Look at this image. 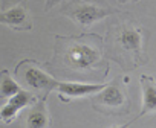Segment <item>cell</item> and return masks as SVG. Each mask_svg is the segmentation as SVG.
I'll return each mask as SVG.
<instances>
[{
	"label": "cell",
	"instance_id": "1",
	"mask_svg": "<svg viewBox=\"0 0 156 128\" xmlns=\"http://www.w3.org/2000/svg\"><path fill=\"white\" fill-rule=\"evenodd\" d=\"M52 75L60 78H83L84 73L104 70L110 66L104 56L103 37L97 34H83L73 37L55 35L54 55L43 64Z\"/></svg>",
	"mask_w": 156,
	"mask_h": 128
},
{
	"label": "cell",
	"instance_id": "2",
	"mask_svg": "<svg viewBox=\"0 0 156 128\" xmlns=\"http://www.w3.org/2000/svg\"><path fill=\"white\" fill-rule=\"evenodd\" d=\"M147 31L129 14H122L106 31L104 56L107 61L119 64L124 73L135 70L148 62L145 50Z\"/></svg>",
	"mask_w": 156,
	"mask_h": 128
},
{
	"label": "cell",
	"instance_id": "3",
	"mask_svg": "<svg viewBox=\"0 0 156 128\" xmlns=\"http://www.w3.org/2000/svg\"><path fill=\"white\" fill-rule=\"evenodd\" d=\"M127 76H116L109 84L90 95L92 108L104 116H124L130 111L127 95Z\"/></svg>",
	"mask_w": 156,
	"mask_h": 128
},
{
	"label": "cell",
	"instance_id": "4",
	"mask_svg": "<svg viewBox=\"0 0 156 128\" xmlns=\"http://www.w3.org/2000/svg\"><path fill=\"white\" fill-rule=\"evenodd\" d=\"M14 76L17 79V84L23 86V90L32 93L37 101H46L49 93L55 90L60 83V79L46 73L43 70V66L35 59L20 61L16 66Z\"/></svg>",
	"mask_w": 156,
	"mask_h": 128
},
{
	"label": "cell",
	"instance_id": "5",
	"mask_svg": "<svg viewBox=\"0 0 156 128\" xmlns=\"http://www.w3.org/2000/svg\"><path fill=\"white\" fill-rule=\"evenodd\" d=\"M116 12L118 11L115 8L106 6L100 2H89V0H72L61 6V14L69 17L83 32L97 22Z\"/></svg>",
	"mask_w": 156,
	"mask_h": 128
},
{
	"label": "cell",
	"instance_id": "6",
	"mask_svg": "<svg viewBox=\"0 0 156 128\" xmlns=\"http://www.w3.org/2000/svg\"><path fill=\"white\" fill-rule=\"evenodd\" d=\"M8 99L9 101L3 105L2 110H0V122H3V123H11L17 117L20 110H23V108L32 105L34 102H37V98L32 93H29L28 90H23V89H20L14 96H11Z\"/></svg>",
	"mask_w": 156,
	"mask_h": 128
},
{
	"label": "cell",
	"instance_id": "7",
	"mask_svg": "<svg viewBox=\"0 0 156 128\" xmlns=\"http://www.w3.org/2000/svg\"><path fill=\"white\" fill-rule=\"evenodd\" d=\"M0 23L14 31H31L34 26L31 15L23 5H16L2 11L0 12Z\"/></svg>",
	"mask_w": 156,
	"mask_h": 128
},
{
	"label": "cell",
	"instance_id": "8",
	"mask_svg": "<svg viewBox=\"0 0 156 128\" xmlns=\"http://www.w3.org/2000/svg\"><path fill=\"white\" fill-rule=\"evenodd\" d=\"M104 84H83V83H66L60 81L55 90L58 92V98L61 102H69L70 99H76L81 96H90L92 93L101 90Z\"/></svg>",
	"mask_w": 156,
	"mask_h": 128
},
{
	"label": "cell",
	"instance_id": "9",
	"mask_svg": "<svg viewBox=\"0 0 156 128\" xmlns=\"http://www.w3.org/2000/svg\"><path fill=\"white\" fill-rule=\"evenodd\" d=\"M52 125V117L48 110L46 101H37L32 105H29L23 128H51Z\"/></svg>",
	"mask_w": 156,
	"mask_h": 128
},
{
	"label": "cell",
	"instance_id": "10",
	"mask_svg": "<svg viewBox=\"0 0 156 128\" xmlns=\"http://www.w3.org/2000/svg\"><path fill=\"white\" fill-rule=\"evenodd\" d=\"M139 83H141V90H142V107L136 116L142 117L145 114L153 113L156 108V86H154L153 76L150 75H141Z\"/></svg>",
	"mask_w": 156,
	"mask_h": 128
},
{
	"label": "cell",
	"instance_id": "11",
	"mask_svg": "<svg viewBox=\"0 0 156 128\" xmlns=\"http://www.w3.org/2000/svg\"><path fill=\"white\" fill-rule=\"evenodd\" d=\"M19 90H20V86L9 75V72L6 69L0 70V98H2V99H8V98L14 96Z\"/></svg>",
	"mask_w": 156,
	"mask_h": 128
},
{
	"label": "cell",
	"instance_id": "12",
	"mask_svg": "<svg viewBox=\"0 0 156 128\" xmlns=\"http://www.w3.org/2000/svg\"><path fill=\"white\" fill-rule=\"evenodd\" d=\"M26 0H2V5H0V8H2V11L11 8V6H16V5H22L25 3Z\"/></svg>",
	"mask_w": 156,
	"mask_h": 128
},
{
	"label": "cell",
	"instance_id": "13",
	"mask_svg": "<svg viewBox=\"0 0 156 128\" xmlns=\"http://www.w3.org/2000/svg\"><path fill=\"white\" fill-rule=\"evenodd\" d=\"M61 2H64V0H46V3H44V12L51 11L54 6H57V5L61 3Z\"/></svg>",
	"mask_w": 156,
	"mask_h": 128
},
{
	"label": "cell",
	"instance_id": "14",
	"mask_svg": "<svg viewBox=\"0 0 156 128\" xmlns=\"http://www.w3.org/2000/svg\"><path fill=\"white\" fill-rule=\"evenodd\" d=\"M138 119H139V117H138V116H135L130 122H127V123H124V125H113V126H107V128H129V126H130L135 120H138Z\"/></svg>",
	"mask_w": 156,
	"mask_h": 128
},
{
	"label": "cell",
	"instance_id": "15",
	"mask_svg": "<svg viewBox=\"0 0 156 128\" xmlns=\"http://www.w3.org/2000/svg\"><path fill=\"white\" fill-rule=\"evenodd\" d=\"M139 0H118L119 5H124V3H138Z\"/></svg>",
	"mask_w": 156,
	"mask_h": 128
}]
</instances>
